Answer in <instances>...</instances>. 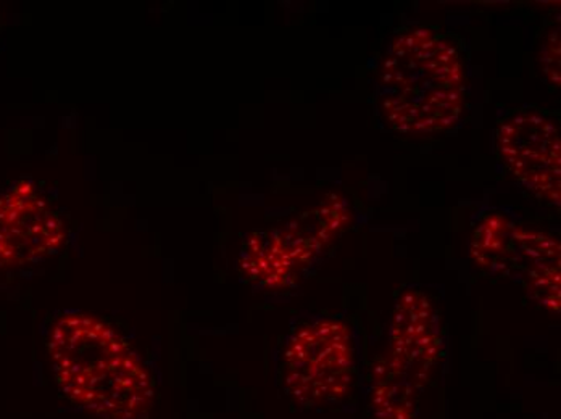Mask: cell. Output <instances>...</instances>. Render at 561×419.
<instances>
[{
    "instance_id": "7a4b0ae2",
    "label": "cell",
    "mask_w": 561,
    "mask_h": 419,
    "mask_svg": "<svg viewBox=\"0 0 561 419\" xmlns=\"http://www.w3.org/2000/svg\"><path fill=\"white\" fill-rule=\"evenodd\" d=\"M376 95L379 114L399 135L430 138L450 131L467 107L463 47L430 26L399 31L379 63Z\"/></svg>"
},
{
    "instance_id": "ba28073f",
    "label": "cell",
    "mask_w": 561,
    "mask_h": 419,
    "mask_svg": "<svg viewBox=\"0 0 561 419\" xmlns=\"http://www.w3.org/2000/svg\"><path fill=\"white\" fill-rule=\"evenodd\" d=\"M540 63H542V73L546 74L547 83L552 86L560 84V28L559 25L547 31L546 39L540 49Z\"/></svg>"
},
{
    "instance_id": "52a82bcc",
    "label": "cell",
    "mask_w": 561,
    "mask_h": 419,
    "mask_svg": "<svg viewBox=\"0 0 561 419\" xmlns=\"http://www.w3.org/2000/svg\"><path fill=\"white\" fill-rule=\"evenodd\" d=\"M515 224L505 214H489L474 231L471 255L481 267L504 270L513 267L515 258Z\"/></svg>"
},
{
    "instance_id": "5b68a950",
    "label": "cell",
    "mask_w": 561,
    "mask_h": 419,
    "mask_svg": "<svg viewBox=\"0 0 561 419\" xmlns=\"http://www.w3.org/2000/svg\"><path fill=\"white\" fill-rule=\"evenodd\" d=\"M65 242L64 220L33 181H16L0 196V270L46 260Z\"/></svg>"
},
{
    "instance_id": "6da1fadb",
    "label": "cell",
    "mask_w": 561,
    "mask_h": 419,
    "mask_svg": "<svg viewBox=\"0 0 561 419\" xmlns=\"http://www.w3.org/2000/svg\"><path fill=\"white\" fill-rule=\"evenodd\" d=\"M50 363L58 389L89 417L146 419L156 384L128 340L99 316L61 313L49 333Z\"/></svg>"
},
{
    "instance_id": "277c9868",
    "label": "cell",
    "mask_w": 561,
    "mask_h": 419,
    "mask_svg": "<svg viewBox=\"0 0 561 419\" xmlns=\"http://www.w3.org/2000/svg\"><path fill=\"white\" fill-rule=\"evenodd\" d=\"M497 150L512 175L542 202L560 206V126L540 108H519L499 123Z\"/></svg>"
},
{
    "instance_id": "3957f363",
    "label": "cell",
    "mask_w": 561,
    "mask_h": 419,
    "mask_svg": "<svg viewBox=\"0 0 561 419\" xmlns=\"http://www.w3.org/2000/svg\"><path fill=\"white\" fill-rule=\"evenodd\" d=\"M352 368L351 333L333 319L294 330L283 353L284 386L302 404L342 397L351 386Z\"/></svg>"
},
{
    "instance_id": "8992f818",
    "label": "cell",
    "mask_w": 561,
    "mask_h": 419,
    "mask_svg": "<svg viewBox=\"0 0 561 419\" xmlns=\"http://www.w3.org/2000/svg\"><path fill=\"white\" fill-rule=\"evenodd\" d=\"M439 318L426 295L410 291L397 303L391 333V360L386 364L396 374L426 370L439 359Z\"/></svg>"
}]
</instances>
